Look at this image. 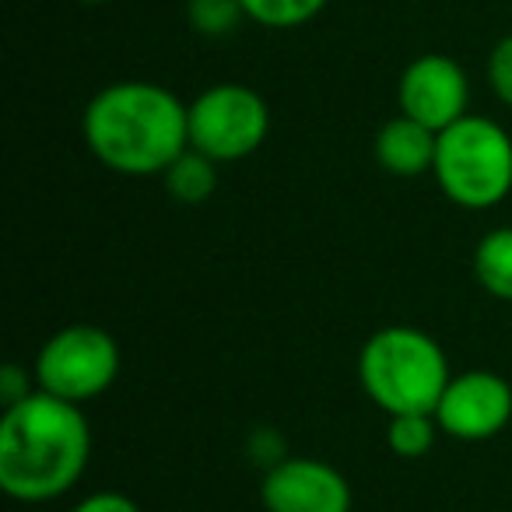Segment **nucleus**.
<instances>
[{"mask_svg": "<svg viewBox=\"0 0 512 512\" xmlns=\"http://www.w3.org/2000/svg\"><path fill=\"white\" fill-rule=\"evenodd\" d=\"M397 102L404 116L442 134L446 127H453L456 120L467 116V71L453 57H446V53H425V57L411 60L404 67L397 85Z\"/></svg>", "mask_w": 512, "mask_h": 512, "instance_id": "8", "label": "nucleus"}, {"mask_svg": "<svg viewBox=\"0 0 512 512\" xmlns=\"http://www.w3.org/2000/svg\"><path fill=\"white\" fill-rule=\"evenodd\" d=\"M190 113V148L204 151L218 165H232L256 155L271 134V106L264 95L239 81H221L186 106Z\"/></svg>", "mask_w": 512, "mask_h": 512, "instance_id": "5", "label": "nucleus"}, {"mask_svg": "<svg viewBox=\"0 0 512 512\" xmlns=\"http://www.w3.org/2000/svg\"><path fill=\"white\" fill-rule=\"evenodd\" d=\"M439 421L435 414H393L390 428H386V446L400 456V460H421L432 453L435 439H439Z\"/></svg>", "mask_w": 512, "mask_h": 512, "instance_id": "13", "label": "nucleus"}, {"mask_svg": "<svg viewBox=\"0 0 512 512\" xmlns=\"http://www.w3.org/2000/svg\"><path fill=\"white\" fill-rule=\"evenodd\" d=\"M488 85L502 106L512 109V36L498 39L488 57Z\"/></svg>", "mask_w": 512, "mask_h": 512, "instance_id": "16", "label": "nucleus"}, {"mask_svg": "<svg viewBox=\"0 0 512 512\" xmlns=\"http://www.w3.org/2000/svg\"><path fill=\"white\" fill-rule=\"evenodd\" d=\"M474 278L491 299L512 302V225L491 228L474 249Z\"/></svg>", "mask_w": 512, "mask_h": 512, "instance_id": "12", "label": "nucleus"}, {"mask_svg": "<svg viewBox=\"0 0 512 512\" xmlns=\"http://www.w3.org/2000/svg\"><path fill=\"white\" fill-rule=\"evenodd\" d=\"M239 18H246L239 0H190V22L204 36H225Z\"/></svg>", "mask_w": 512, "mask_h": 512, "instance_id": "15", "label": "nucleus"}, {"mask_svg": "<svg viewBox=\"0 0 512 512\" xmlns=\"http://www.w3.org/2000/svg\"><path fill=\"white\" fill-rule=\"evenodd\" d=\"M435 148H439V134L421 127L411 116H393L379 127L376 134V162L383 172L397 179H418L432 172Z\"/></svg>", "mask_w": 512, "mask_h": 512, "instance_id": "10", "label": "nucleus"}, {"mask_svg": "<svg viewBox=\"0 0 512 512\" xmlns=\"http://www.w3.org/2000/svg\"><path fill=\"white\" fill-rule=\"evenodd\" d=\"M81 134L95 158L120 176H162L190 148V113L155 81H116L92 95Z\"/></svg>", "mask_w": 512, "mask_h": 512, "instance_id": "2", "label": "nucleus"}, {"mask_svg": "<svg viewBox=\"0 0 512 512\" xmlns=\"http://www.w3.org/2000/svg\"><path fill=\"white\" fill-rule=\"evenodd\" d=\"M267 512H351V484L334 463L316 456H285L260 484Z\"/></svg>", "mask_w": 512, "mask_h": 512, "instance_id": "9", "label": "nucleus"}, {"mask_svg": "<svg viewBox=\"0 0 512 512\" xmlns=\"http://www.w3.org/2000/svg\"><path fill=\"white\" fill-rule=\"evenodd\" d=\"M25 512H32V509H25Z\"/></svg>", "mask_w": 512, "mask_h": 512, "instance_id": "20", "label": "nucleus"}, {"mask_svg": "<svg viewBox=\"0 0 512 512\" xmlns=\"http://www.w3.org/2000/svg\"><path fill=\"white\" fill-rule=\"evenodd\" d=\"M246 18L264 29H299L313 22L330 0H239Z\"/></svg>", "mask_w": 512, "mask_h": 512, "instance_id": "14", "label": "nucleus"}, {"mask_svg": "<svg viewBox=\"0 0 512 512\" xmlns=\"http://www.w3.org/2000/svg\"><path fill=\"white\" fill-rule=\"evenodd\" d=\"M162 183L172 200H179V204H186V207H197V204H204V200H211L214 190H218V162L207 158L204 151L186 148L183 155L162 172Z\"/></svg>", "mask_w": 512, "mask_h": 512, "instance_id": "11", "label": "nucleus"}, {"mask_svg": "<svg viewBox=\"0 0 512 512\" xmlns=\"http://www.w3.org/2000/svg\"><path fill=\"white\" fill-rule=\"evenodd\" d=\"M92 460V425L81 404L39 390L0 418V488L22 505L64 498Z\"/></svg>", "mask_w": 512, "mask_h": 512, "instance_id": "1", "label": "nucleus"}, {"mask_svg": "<svg viewBox=\"0 0 512 512\" xmlns=\"http://www.w3.org/2000/svg\"><path fill=\"white\" fill-rule=\"evenodd\" d=\"M449 358L432 334L418 327H383L362 344L358 383L383 414H435L449 386Z\"/></svg>", "mask_w": 512, "mask_h": 512, "instance_id": "3", "label": "nucleus"}, {"mask_svg": "<svg viewBox=\"0 0 512 512\" xmlns=\"http://www.w3.org/2000/svg\"><path fill=\"white\" fill-rule=\"evenodd\" d=\"M186 4H190V0H186Z\"/></svg>", "mask_w": 512, "mask_h": 512, "instance_id": "21", "label": "nucleus"}, {"mask_svg": "<svg viewBox=\"0 0 512 512\" xmlns=\"http://www.w3.org/2000/svg\"><path fill=\"white\" fill-rule=\"evenodd\" d=\"M71 512H141V505L123 491H95V495L81 498Z\"/></svg>", "mask_w": 512, "mask_h": 512, "instance_id": "18", "label": "nucleus"}, {"mask_svg": "<svg viewBox=\"0 0 512 512\" xmlns=\"http://www.w3.org/2000/svg\"><path fill=\"white\" fill-rule=\"evenodd\" d=\"M32 372L29 369H22V365H4V372H0V404L4 407H15V404H22L29 393H36L32 390Z\"/></svg>", "mask_w": 512, "mask_h": 512, "instance_id": "17", "label": "nucleus"}, {"mask_svg": "<svg viewBox=\"0 0 512 512\" xmlns=\"http://www.w3.org/2000/svg\"><path fill=\"white\" fill-rule=\"evenodd\" d=\"M32 376L39 390L71 404H88L120 376V344L95 323H71L39 348Z\"/></svg>", "mask_w": 512, "mask_h": 512, "instance_id": "6", "label": "nucleus"}, {"mask_svg": "<svg viewBox=\"0 0 512 512\" xmlns=\"http://www.w3.org/2000/svg\"><path fill=\"white\" fill-rule=\"evenodd\" d=\"M432 176L463 211H491L512 193V137L488 116H463L439 134Z\"/></svg>", "mask_w": 512, "mask_h": 512, "instance_id": "4", "label": "nucleus"}, {"mask_svg": "<svg viewBox=\"0 0 512 512\" xmlns=\"http://www.w3.org/2000/svg\"><path fill=\"white\" fill-rule=\"evenodd\" d=\"M439 432L456 442H488L512 421V386L491 369H470L449 379L435 404Z\"/></svg>", "mask_w": 512, "mask_h": 512, "instance_id": "7", "label": "nucleus"}, {"mask_svg": "<svg viewBox=\"0 0 512 512\" xmlns=\"http://www.w3.org/2000/svg\"><path fill=\"white\" fill-rule=\"evenodd\" d=\"M74 4H88V8H99V4H109V0H74Z\"/></svg>", "mask_w": 512, "mask_h": 512, "instance_id": "19", "label": "nucleus"}]
</instances>
